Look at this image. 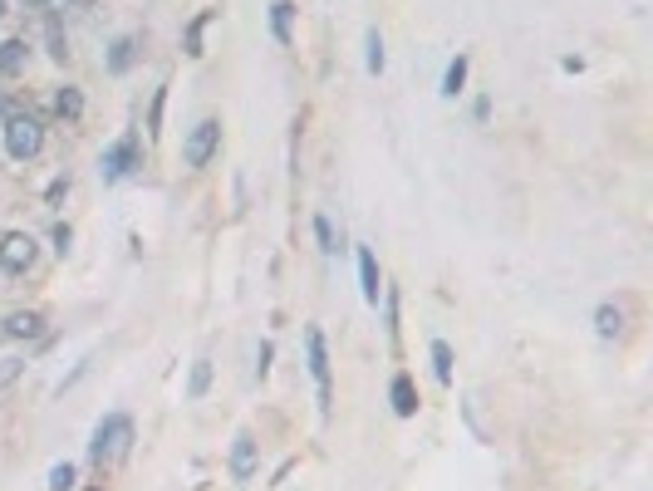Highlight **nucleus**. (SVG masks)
<instances>
[{"label": "nucleus", "instance_id": "f257e3e1", "mask_svg": "<svg viewBox=\"0 0 653 491\" xmlns=\"http://www.w3.org/2000/svg\"><path fill=\"white\" fill-rule=\"evenodd\" d=\"M128 442H133V417L114 413V417H104V423H99L89 457L94 462H118V457H128Z\"/></svg>", "mask_w": 653, "mask_h": 491}, {"label": "nucleus", "instance_id": "f03ea898", "mask_svg": "<svg viewBox=\"0 0 653 491\" xmlns=\"http://www.w3.org/2000/svg\"><path fill=\"white\" fill-rule=\"evenodd\" d=\"M40 142H45V133H40V123H35V118H25V113L5 118V148H10V158H15V162L35 158V152H40Z\"/></svg>", "mask_w": 653, "mask_h": 491}, {"label": "nucleus", "instance_id": "7ed1b4c3", "mask_svg": "<svg viewBox=\"0 0 653 491\" xmlns=\"http://www.w3.org/2000/svg\"><path fill=\"white\" fill-rule=\"evenodd\" d=\"M216 148H222V123H216V118H202L183 142V158H187V167H207Z\"/></svg>", "mask_w": 653, "mask_h": 491}, {"label": "nucleus", "instance_id": "20e7f679", "mask_svg": "<svg viewBox=\"0 0 653 491\" xmlns=\"http://www.w3.org/2000/svg\"><path fill=\"white\" fill-rule=\"evenodd\" d=\"M30 260H35V236L10 231L5 241H0V266H5L10 275H25V270H30Z\"/></svg>", "mask_w": 653, "mask_h": 491}, {"label": "nucleus", "instance_id": "39448f33", "mask_svg": "<svg viewBox=\"0 0 653 491\" xmlns=\"http://www.w3.org/2000/svg\"><path fill=\"white\" fill-rule=\"evenodd\" d=\"M305 344H310V374L320 383V403H324V413H330V354H324V334L310 329Z\"/></svg>", "mask_w": 653, "mask_h": 491}, {"label": "nucleus", "instance_id": "423d86ee", "mask_svg": "<svg viewBox=\"0 0 653 491\" xmlns=\"http://www.w3.org/2000/svg\"><path fill=\"white\" fill-rule=\"evenodd\" d=\"M232 476H236V482H251V476H256V437H251V433H236V447H232Z\"/></svg>", "mask_w": 653, "mask_h": 491}, {"label": "nucleus", "instance_id": "0eeeda50", "mask_svg": "<svg viewBox=\"0 0 653 491\" xmlns=\"http://www.w3.org/2000/svg\"><path fill=\"white\" fill-rule=\"evenodd\" d=\"M359 285H364V300L379 305V260L369 246H359Z\"/></svg>", "mask_w": 653, "mask_h": 491}, {"label": "nucleus", "instance_id": "6e6552de", "mask_svg": "<svg viewBox=\"0 0 653 491\" xmlns=\"http://www.w3.org/2000/svg\"><path fill=\"white\" fill-rule=\"evenodd\" d=\"M128 162H133V142H118V148L104 152V167H99V172L108 177V182H118V177L128 172Z\"/></svg>", "mask_w": 653, "mask_h": 491}, {"label": "nucleus", "instance_id": "1a4fd4ad", "mask_svg": "<svg viewBox=\"0 0 653 491\" xmlns=\"http://www.w3.org/2000/svg\"><path fill=\"white\" fill-rule=\"evenodd\" d=\"M5 334L10 339H35V334H40V315H35V309H15V315L5 319Z\"/></svg>", "mask_w": 653, "mask_h": 491}, {"label": "nucleus", "instance_id": "9d476101", "mask_svg": "<svg viewBox=\"0 0 653 491\" xmlns=\"http://www.w3.org/2000/svg\"><path fill=\"white\" fill-rule=\"evenodd\" d=\"M393 413L398 417H413L418 413V393H413V383H408V374L393 378Z\"/></svg>", "mask_w": 653, "mask_h": 491}, {"label": "nucleus", "instance_id": "9b49d317", "mask_svg": "<svg viewBox=\"0 0 653 491\" xmlns=\"http://www.w3.org/2000/svg\"><path fill=\"white\" fill-rule=\"evenodd\" d=\"M25 40H5V44H0V74H10V79H15L20 74V69H25Z\"/></svg>", "mask_w": 653, "mask_h": 491}, {"label": "nucleus", "instance_id": "f8f14e48", "mask_svg": "<svg viewBox=\"0 0 653 491\" xmlns=\"http://www.w3.org/2000/svg\"><path fill=\"white\" fill-rule=\"evenodd\" d=\"M290 20H295V5H290V0H275L271 5V34L281 44H290Z\"/></svg>", "mask_w": 653, "mask_h": 491}, {"label": "nucleus", "instance_id": "ddd939ff", "mask_svg": "<svg viewBox=\"0 0 653 491\" xmlns=\"http://www.w3.org/2000/svg\"><path fill=\"white\" fill-rule=\"evenodd\" d=\"M595 325H599V334H604V339H614V334L624 329V315H619V309H614V305H599Z\"/></svg>", "mask_w": 653, "mask_h": 491}, {"label": "nucleus", "instance_id": "4468645a", "mask_svg": "<svg viewBox=\"0 0 653 491\" xmlns=\"http://www.w3.org/2000/svg\"><path fill=\"white\" fill-rule=\"evenodd\" d=\"M432 374H438V383H452V349L442 339L432 344Z\"/></svg>", "mask_w": 653, "mask_h": 491}, {"label": "nucleus", "instance_id": "2eb2a0df", "mask_svg": "<svg viewBox=\"0 0 653 491\" xmlns=\"http://www.w3.org/2000/svg\"><path fill=\"white\" fill-rule=\"evenodd\" d=\"M462 83H467V59L457 54L452 64H447V74H442V93H457V89H462Z\"/></svg>", "mask_w": 653, "mask_h": 491}, {"label": "nucleus", "instance_id": "dca6fc26", "mask_svg": "<svg viewBox=\"0 0 653 491\" xmlns=\"http://www.w3.org/2000/svg\"><path fill=\"white\" fill-rule=\"evenodd\" d=\"M207 383H212V364H207V358H197V364H192L187 393H192V398H202V393H207Z\"/></svg>", "mask_w": 653, "mask_h": 491}, {"label": "nucleus", "instance_id": "f3484780", "mask_svg": "<svg viewBox=\"0 0 653 491\" xmlns=\"http://www.w3.org/2000/svg\"><path fill=\"white\" fill-rule=\"evenodd\" d=\"M54 103H59V113H64V118H79L84 113V93L79 89H59Z\"/></svg>", "mask_w": 653, "mask_h": 491}, {"label": "nucleus", "instance_id": "a211bd4d", "mask_svg": "<svg viewBox=\"0 0 653 491\" xmlns=\"http://www.w3.org/2000/svg\"><path fill=\"white\" fill-rule=\"evenodd\" d=\"M128 64H133V40H118L114 54H108V69H114V74H124Z\"/></svg>", "mask_w": 653, "mask_h": 491}, {"label": "nucleus", "instance_id": "6ab92c4d", "mask_svg": "<svg viewBox=\"0 0 653 491\" xmlns=\"http://www.w3.org/2000/svg\"><path fill=\"white\" fill-rule=\"evenodd\" d=\"M69 486H74V466H69V462H59L54 472H50V491H69Z\"/></svg>", "mask_w": 653, "mask_h": 491}, {"label": "nucleus", "instance_id": "aec40b11", "mask_svg": "<svg viewBox=\"0 0 653 491\" xmlns=\"http://www.w3.org/2000/svg\"><path fill=\"white\" fill-rule=\"evenodd\" d=\"M383 69V40H379V30H369V74H379Z\"/></svg>", "mask_w": 653, "mask_h": 491}, {"label": "nucleus", "instance_id": "412c9836", "mask_svg": "<svg viewBox=\"0 0 653 491\" xmlns=\"http://www.w3.org/2000/svg\"><path fill=\"white\" fill-rule=\"evenodd\" d=\"M314 236H320V250H334V226L324 217H314Z\"/></svg>", "mask_w": 653, "mask_h": 491}, {"label": "nucleus", "instance_id": "4be33fe9", "mask_svg": "<svg viewBox=\"0 0 653 491\" xmlns=\"http://www.w3.org/2000/svg\"><path fill=\"white\" fill-rule=\"evenodd\" d=\"M0 15H5V0H0Z\"/></svg>", "mask_w": 653, "mask_h": 491}]
</instances>
